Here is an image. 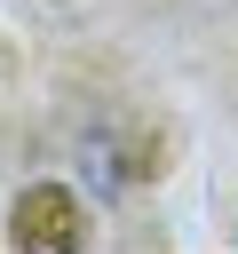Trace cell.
Here are the masks:
<instances>
[{
    "label": "cell",
    "instance_id": "obj_1",
    "mask_svg": "<svg viewBox=\"0 0 238 254\" xmlns=\"http://www.w3.org/2000/svg\"><path fill=\"white\" fill-rule=\"evenodd\" d=\"M8 238L32 246V254H71V246H87V214H79V198L63 183H32L16 198V214H8Z\"/></svg>",
    "mask_w": 238,
    "mask_h": 254
}]
</instances>
